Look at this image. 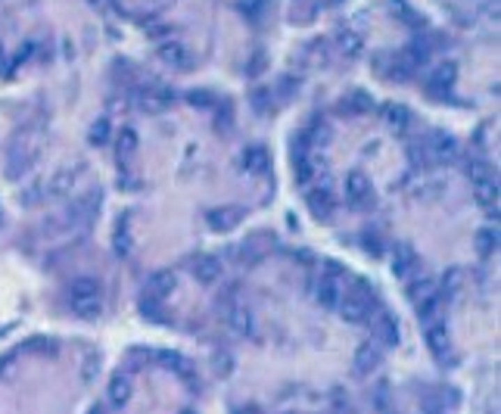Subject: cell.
<instances>
[{
    "label": "cell",
    "mask_w": 501,
    "mask_h": 414,
    "mask_svg": "<svg viewBox=\"0 0 501 414\" xmlns=\"http://www.w3.org/2000/svg\"><path fill=\"white\" fill-rule=\"evenodd\" d=\"M315 296H318V302L324 305V309H337L339 299H343V290H339V284L333 277H321Z\"/></svg>",
    "instance_id": "9a60e30c"
},
{
    "label": "cell",
    "mask_w": 501,
    "mask_h": 414,
    "mask_svg": "<svg viewBox=\"0 0 501 414\" xmlns=\"http://www.w3.org/2000/svg\"><path fill=\"white\" fill-rule=\"evenodd\" d=\"M240 165H243L246 175H265L271 165L268 150H265V146H246L243 156H240Z\"/></svg>",
    "instance_id": "8992f818"
},
{
    "label": "cell",
    "mask_w": 501,
    "mask_h": 414,
    "mask_svg": "<svg viewBox=\"0 0 501 414\" xmlns=\"http://www.w3.org/2000/svg\"><path fill=\"white\" fill-rule=\"evenodd\" d=\"M467 171H470V181L479 184V181H492V169L486 162H479V159H473L470 165H467Z\"/></svg>",
    "instance_id": "83f0119b"
},
{
    "label": "cell",
    "mask_w": 501,
    "mask_h": 414,
    "mask_svg": "<svg viewBox=\"0 0 501 414\" xmlns=\"http://www.w3.org/2000/svg\"><path fill=\"white\" fill-rule=\"evenodd\" d=\"M106 396H109V402L116 405V408H125V405L131 402V377H128V374H125V371L112 374Z\"/></svg>",
    "instance_id": "ba28073f"
},
{
    "label": "cell",
    "mask_w": 501,
    "mask_h": 414,
    "mask_svg": "<svg viewBox=\"0 0 501 414\" xmlns=\"http://www.w3.org/2000/svg\"><path fill=\"white\" fill-rule=\"evenodd\" d=\"M106 140H109V122H106V118H97V122H93V128H91V144H106Z\"/></svg>",
    "instance_id": "f1b7e54d"
},
{
    "label": "cell",
    "mask_w": 501,
    "mask_h": 414,
    "mask_svg": "<svg viewBox=\"0 0 501 414\" xmlns=\"http://www.w3.org/2000/svg\"><path fill=\"white\" fill-rule=\"evenodd\" d=\"M240 10H243L249 19H259L265 13V0H243V3H240Z\"/></svg>",
    "instance_id": "4dcf8cb0"
},
{
    "label": "cell",
    "mask_w": 501,
    "mask_h": 414,
    "mask_svg": "<svg viewBox=\"0 0 501 414\" xmlns=\"http://www.w3.org/2000/svg\"><path fill=\"white\" fill-rule=\"evenodd\" d=\"M228 321L233 324L237 333H252V312L246 309V305H233L228 312Z\"/></svg>",
    "instance_id": "44dd1931"
},
{
    "label": "cell",
    "mask_w": 501,
    "mask_h": 414,
    "mask_svg": "<svg viewBox=\"0 0 501 414\" xmlns=\"http://www.w3.org/2000/svg\"><path fill=\"white\" fill-rule=\"evenodd\" d=\"M156 362L162 365V368H169V371L181 374V377H187V374H190V365H187V358H184V355H178V352L159 349V352H156Z\"/></svg>",
    "instance_id": "ffe728a7"
},
{
    "label": "cell",
    "mask_w": 501,
    "mask_h": 414,
    "mask_svg": "<svg viewBox=\"0 0 501 414\" xmlns=\"http://www.w3.org/2000/svg\"><path fill=\"white\" fill-rule=\"evenodd\" d=\"M69 302L72 312L82 318H97L103 312V302H100V284L93 277H75L69 290Z\"/></svg>",
    "instance_id": "6da1fadb"
},
{
    "label": "cell",
    "mask_w": 501,
    "mask_h": 414,
    "mask_svg": "<svg viewBox=\"0 0 501 414\" xmlns=\"http://www.w3.org/2000/svg\"><path fill=\"white\" fill-rule=\"evenodd\" d=\"M305 203H309V209L315 218H330L333 215V199L327 190H309V199H305Z\"/></svg>",
    "instance_id": "2e32d148"
},
{
    "label": "cell",
    "mask_w": 501,
    "mask_h": 414,
    "mask_svg": "<svg viewBox=\"0 0 501 414\" xmlns=\"http://www.w3.org/2000/svg\"><path fill=\"white\" fill-rule=\"evenodd\" d=\"M473 193H477V203L483 206V209H495V206H498V184H495V178H492V181L473 184Z\"/></svg>",
    "instance_id": "ac0fdd59"
},
{
    "label": "cell",
    "mask_w": 501,
    "mask_h": 414,
    "mask_svg": "<svg viewBox=\"0 0 501 414\" xmlns=\"http://www.w3.org/2000/svg\"><path fill=\"white\" fill-rule=\"evenodd\" d=\"M346 199L355 206H367L373 199V190H371V181H367V175L362 171H352L349 178H346Z\"/></svg>",
    "instance_id": "5b68a950"
},
{
    "label": "cell",
    "mask_w": 501,
    "mask_h": 414,
    "mask_svg": "<svg viewBox=\"0 0 501 414\" xmlns=\"http://www.w3.org/2000/svg\"><path fill=\"white\" fill-rule=\"evenodd\" d=\"M477 250H479V256H492V252L498 250V231H492V228L479 231L477 233Z\"/></svg>",
    "instance_id": "cb8c5ba5"
},
{
    "label": "cell",
    "mask_w": 501,
    "mask_h": 414,
    "mask_svg": "<svg viewBox=\"0 0 501 414\" xmlns=\"http://www.w3.org/2000/svg\"><path fill=\"white\" fill-rule=\"evenodd\" d=\"M165 106H169V93L153 91V93H144V103H140V109H146V112H162Z\"/></svg>",
    "instance_id": "484cf974"
},
{
    "label": "cell",
    "mask_w": 501,
    "mask_h": 414,
    "mask_svg": "<svg viewBox=\"0 0 501 414\" xmlns=\"http://www.w3.org/2000/svg\"><path fill=\"white\" fill-rule=\"evenodd\" d=\"M373 333L380 337V343L396 346V343H399V324H396V318H392V315H380L377 324H373Z\"/></svg>",
    "instance_id": "e0dca14e"
},
{
    "label": "cell",
    "mask_w": 501,
    "mask_h": 414,
    "mask_svg": "<svg viewBox=\"0 0 501 414\" xmlns=\"http://www.w3.org/2000/svg\"><path fill=\"white\" fill-rule=\"evenodd\" d=\"M190 106H212V97H209L206 91H199V93L193 91V93H190Z\"/></svg>",
    "instance_id": "d6a6232c"
},
{
    "label": "cell",
    "mask_w": 501,
    "mask_h": 414,
    "mask_svg": "<svg viewBox=\"0 0 501 414\" xmlns=\"http://www.w3.org/2000/svg\"><path fill=\"white\" fill-rule=\"evenodd\" d=\"M240 218H243V212L233 209V206H222V209H212L209 212V228L212 231H233L240 224Z\"/></svg>",
    "instance_id": "9c48e42d"
},
{
    "label": "cell",
    "mask_w": 501,
    "mask_h": 414,
    "mask_svg": "<svg viewBox=\"0 0 501 414\" xmlns=\"http://www.w3.org/2000/svg\"><path fill=\"white\" fill-rule=\"evenodd\" d=\"M455 75H458V66L455 63L436 66V69L426 75V91H430L433 97H445V93L455 88Z\"/></svg>",
    "instance_id": "3957f363"
},
{
    "label": "cell",
    "mask_w": 501,
    "mask_h": 414,
    "mask_svg": "<svg viewBox=\"0 0 501 414\" xmlns=\"http://www.w3.org/2000/svg\"><path fill=\"white\" fill-rule=\"evenodd\" d=\"M112 246H116L118 256H128V252H131V231H128V224H118V228H116V233H112Z\"/></svg>",
    "instance_id": "4316f807"
},
{
    "label": "cell",
    "mask_w": 501,
    "mask_h": 414,
    "mask_svg": "<svg viewBox=\"0 0 501 414\" xmlns=\"http://www.w3.org/2000/svg\"><path fill=\"white\" fill-rule=\"evenodd\" d=\"M339 47H343V53H358L362 50V38H358L355 31H343V35H339Z\"/></svg>",
    "instance_id": "f546056e"
},
{
    "label": "cell",
    "mask_w": 501,
    "mask_h": 414,
    "mask_svg": "<svg viewBox=\"0 0 501 414\" xmlns=\"http://www.w3.org/2000/svg\"><path fill=\"white\" fill-rule=\"evenodd\" d=\"M426 346L433 349V355H436V358H445V355H449L452 337H449V330H445V324H436V321H433L430 327H426Z\"/></svg>",
    "instance_id": "30bf717a"
},
{
    "label": "cell",
    "mask_w": 501,
    "mask_h": 414,
    "mask_svg": "<svg viewBox=\"0 0 501 414\" xmlns=\"http://www.w3.org/2000/svg\"><path fill=\"white\" fill-rule=\"evenodd\" d=\"M91 414H100V411H91Z\"/></svg>",
    "instance_id": "e575fe53"
},
{
    "label": "cell",
    "mask_w": 501,
    "mask_h": 414,
    "mask_svg": "<svg viewBox=\"0 0 501 414\" xmlns=\"http://www.w3.org/2000/svg\"><path fill=\"white\" fill-rule=\"evenodd\" d=\"M386 122H390L396 131H402V128H408L411 116H408V109H405V106H386Z\"/></svg>",
    "instance_id": "d4e9b609"
},
{
    "label": "cell",
    "mask_w": 501,
    "mask_h": 414,
    "mask_svg": "<svg viewBox=\"0 0 501 414\" xmlns=\"http://www.w3.org/2000/svg\"><path fill=\"white\" fill-rule=\"evenodd\" d=\"M84 165H75V169H59L56 175L50 178V184H47V197L53 199H63L72 193V187L78 184V171H82Z\"/></svg>",
    "instance_id": "277c9868"
},
{
    "label": "cell",
    "mask_w": 501,
    "mask_h": 414,
    "mask_svg": "<svg viewBox=\"0 0 501 414\" xmlns=\"http://www.w3.org/2000/svg\"><path fill=\"white\" fill-rule=\"evenodd\" d=\"M175 286H178V277L171 275V271H156V275L150 277V284H146V296H153V299L171 296Z\"/></svg>",
    "instance_id": "4fadbf2b"
},
{
    "label": "cell",
    "mask_w": 501,
    "mask_h": 414,
    "mask_svg": "<svg viewBox=\"0 0 501 414\" xmlns=\"http://www.w3.org/2000/svg\"><path fill=\"white\" fill-rule=\"evenodd\" d=\"M433 156H436L439 162H455L458 159V144L452 137H445V135H436L433 137Z\"/></svg>",
    "instance_id": "d6986e66"
},
{
    "label": "cell",
    "mask_w": 501,
    "mask_h": 414,
    "mask_svg": "<svg viewBox=\"0 0 501 414\" xmlns=\"http://www.w3.org/2000/svg\"><path fill=\"white\" fill-rule=\"evenodd\" d=\"M414 265H417V256H414L411 246H396V252H392V275L396 277H411Z\"/></svg>",
    "instance_id": "5bb4252c"
},
{
    "label": "cell",
    "mask_w": 501,
    "mask_h": 414,
    "mask_svg": "<svg viewBox=\"0 0 501 414\" xmlns=\"http://www.w3.org/2000/svg\"><path fill=\"white\" fill-rule=\"evenodd\" d=\"M339 315L346 318L349 324H362L367 315H371V309H373V296L367 290L362 293H346L343 299H339Z\"/></svg>",
    "instance_id": "7a4b0ae2"
},
{
    "label": "cell",
    "mask_w": 501,
    "mask_h": 414,
    "mask_svg": "<svg viewBox=\"0 0 501 414\" xmlns=\"http://www.w3.org/2000/svg\"><path fill=\"white\" fill-rule=\"evenodd\" d=\"M159 56H162L171 69H187V66H190V50H187L181 41H165L159 47Z\"/></svg>",
    "instance_id": "8fae6325"
},
{
    "label": "cell",
    "mask_w": 501,
    "mask_h": 414,
    "mask_svg": "<svg viewBox=\"0 0 501 414\" xmlns=\"http://www.w3.org/2000/svg\"><path fill=\"white\" fill-rule=\"evenodd\" d=\"M181 414H193V411H181Z\"/></svg>",
    "instance_id": "836d02e7"
},
{
    "label": "cell",
    "mask_w": 501,
    "mask_h": 414,
    "mask_svg": "<svg viewBox=\"0 0 501 414\" xmlns=\"http://www.w3.org/2000/svg\"><path fill=\"white\" fill-rule=\"evenodd\" d=\"M383 362V352H380L377 343H362L355 349V371L358 374H373Z\"/></svg>",
    "instance_id": "52a82bcc"
},
{
    "label": "cell",
    "mask_w": 501,
    "mask_h": 414,
    "mask_svg": "<svg viewBox=\"0 0 501 414\" xmlns=\"http://www.w3.org/2000/svg\"><path fill=\"white\" fill-rule=\"evenodd\" d=\"M349 109H352V112H364V109H371V100H367L364 93H355V97H352V103H349Z\"/></svg>",
    "instance_id": "1f68e13d"
},
{
    "label": "cell",
    "mask_w": 501,
    "mask_h": 414,
    "mask_svg": "<svg viewBox=\"0 0 501 414\" xmlns=\"http://www.w3.org/2000/svg\"><path fill=\"white\" fill-rule=\"evenodd\" d=\"M218 275H222V262H218L215 256L193 259V277H196L199 284H212V280H218Z\"/></svg>",
    "instance_id": "7c38bea8"
},
{
    "label": "cell",
    "mask_w": 501,
    "mask_h": 414,
    "mask_svg": "<svg viewBox=\"0 0 501 414\" xmlns=\"http://www.w3.org/2000/svg\"><path fill=\"white\" fill-rule=\"evenodd\" d=\"M408 296L414 299V302H424V299L436 296V284H433V280H426V277L414 280V284L408 286Z\"/></svg>",
    "instance_id": "603a6c76"
},
{
    "label": "cell",
    "mask_w": 501,
    "mask_h": 414,
    "mask_svg": "<svg viewBox=\"0 0 501 414\" xmlns=\"http://www.w3.org/2000/svg\"><path fill=\"white\" fill-rule=\"evenodd\" d=\"M116 146H118V156H134V153H137V135H134V128H122V131H118Z\"/></svg>",
    "instance_id": "7402d4cb"
}]
</instances>
